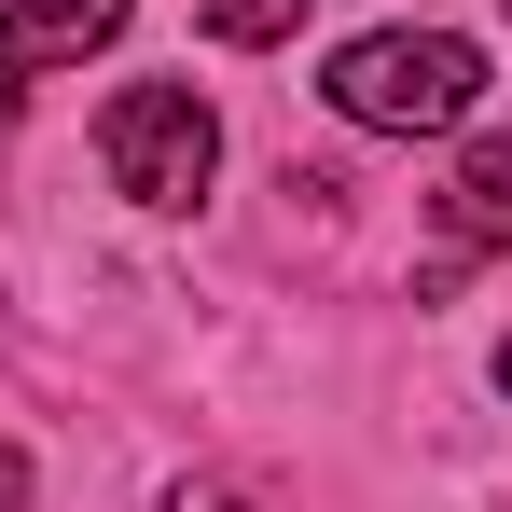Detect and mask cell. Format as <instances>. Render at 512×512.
I'll return each instance as SVG.
<instances>
[{"mask_svg": "<svg viewBox=\"0 0 512 512\" xmlns=\"http://www.w3.org/2000/svg\"><path fill=\"white\" fill-rule=\"evenodd\" d=\"M499 14H512V0H499Z\"/></svg>", "mask_w": 512, "mask_h": 512, "instance_id": "cell-8", "label": "cell"}, {"mask_svg": "<svg viewBox=\"0 0 512 512\" xmlns=\"http://www.w3.org/2000/svg\"><path fill=\"white\" fill-rule=\"evenodd\" d=\"M360 139H443V125H471V97H485V42H457V28H360L333 70H319Z\"/></svg>", "mask_w": 512, "mask_h": 512, "instance_id": "cell-1", "label": "cell"}, {"mask_svg": "<svg viewBox=\"0 0 512 512\" xmlns=\"http://www.w3.org/2000/svg\"><path fill=\"white\" fill-rule=\"evenodd\" d=\"M97 167H111V194H139V208H194L208 167H222V125H208L194 84H125L97 111Z\"/></svg>", "mask_w": 512, "mask_h": 512, "instance_id": "cell-2", "label": "cell"}, {"mask_svg": "<svg viewBox=\"0 0 512 512\" xmlns=\"http://www.w3.org/2000/svg\"><path fill=\"white\" fill-rule=\"evenodd\" d=\"M499 388H512V346H499Z\"/></svg>", "mask_w": 512, "mask_h": 512, "instance_id": "cell-7", "label": "cell"}, {"mask_svg": "<svg viewBox=\"0 0 512 512\" xmlns=\"http://www.w3.org/2000/svg\"><path fill=\"white\" fill-rule=\"evenodd\" d=\"M0 512H28V457L14 443H0Z\"/></svg>", "mask_w": 512, "mask_h": 512, "instance_id": "cell-6", "label": "cell"}, {"mask_svg": "<svg viewBox=\"0 0 512 512\" xmlns=\"http://www.w3.org/2000/svg\"><path fill=\"white\" fill-rule=\"evenodd\" d=\"M305 0H208V42H291Z\"/></svg>", "mask_w": 512, "mask_h": 512, "instance_id": "cell-5", "label": "cell"}, {"mask_svg": "<svg viewBox=\"0 0 512 512\" xmlns=\"http://www.w3.org/2000/svg\"><path fill=\"white\" fill-rule=\"evenodd\" d=\"M125 14H139V0H0V84L70 70V56H97V42H125Z\"/></svg>", "mask_w": 512, "mask_h": 512, "instance_id": "cell-3", "label": "cell"}, {"mask_svg": "<svg viewBox=\"0 0 512 512\" xmlns=\"http://www.w3.org/2000/svg\"><path fill=\"white\" fill-rule=\"evenodd\" d=\"M471 250H512V139H471L443 180V263H471Z\"/></svg>", "mask_w": 512, "mask_h": 512, "instance_id": "cell-4", "label": "cell"}]
</instances>
